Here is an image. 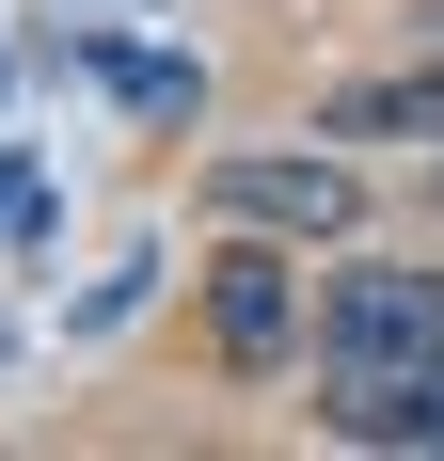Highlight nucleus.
Returning a JSON list of instances; mask_svg holds the SVG:
<instances>
[{
	"instance_id": "obj_1",
	"label": "nucleus",
	"mask_w": 444,
	"mask_h": 461,
	"mask_svg": "<svg viewBox=\"0 0 444 461\" xmlns=\"http://www.w3.org/2000/svg\"><path fill=\"white\" fill-rule=\"evenodd\" d=\"M317 382L350 429H413L444 398V271H333L317 303Z\"/></svg>"
},
{
	"instance_id": "obj_2",
	"label": "nucleus",
	"mask_w": 444,
	"mask_h": 461,
	"mask_svg": "<svg viewBox=\"0 0 444 461\" xmlns=\"http://www.w3.org/2000/svg\"><path fill=\"white\" fill-rule=\"evenodd\" d=\"M222 223H270V239H350V159H222Z\"/></svg>"
},
{
	"instance_id": "obj_3",
	"label": "nucleus",
	"mask_w": 444,
	"mask_h": 461,
	"mask_svg": "<svg viewBox=\"0 0 444 461\" xmlns=\"http://www.w3.org/2000/svg\"><path fill=\"white\" fill-rule=\"evenodd\" d=\"M207 334H222V366H286V334H302V303H286V255H222Z\"/></svg>"
},
{
	"instance_id": "obj_4",
	"label": "nucleus",
	"mask_w": 444,
	"mask_h": 461,
	"mask_svg": "<svg viewBox=\"0 0 444 461\" xmlns=\"http://www.w3.org/2000/svg\"><path fill=\"white\" fill-rule=\"evenodd\" d=\"M381 128H429V143H444V64H413V80H350V95H333V143H381Z\"/></svg>"
},
{
	"instance_id": "obj_5",
	"label": "nucleus",
	"mask_w": 444,
	"mask_h": 461,
	"mask_svg": "<svg viewBox=\"0 0 444 461\" xmlns=\"http://www.w3.org/2000/svg\"><path fill=\"white\" fill-rule=\"evenodd\" d=\"M413 446H444V398H429V414H413Z\"/></svg>"
}]
</instances>
